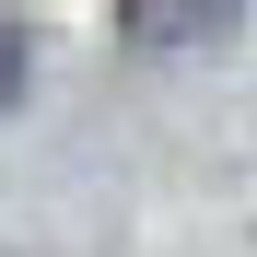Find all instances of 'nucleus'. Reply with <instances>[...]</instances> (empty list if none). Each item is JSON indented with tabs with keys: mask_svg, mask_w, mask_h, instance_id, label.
Segmentation results:
<instances>
[{
	"mask_svg": "<svg viewBox=\"0 0 257 257\" xmlns=\"http://www.w3.org/2000/svg\"><path fill=\"white\" fill-rule=\"evenodd\" d=\"M222 24V0H117V35L128 47H187V35Z\"/></svg>",
	"mask_w": 257,
	"mask_h": 257,
	"instance_id": "1",
	"label": "nucleus"
},
{
	"mask_svg": "<svg viewBox=\"0 0 257 257\" xmlns=\"http://www.w3.org/2000/svg\"><path fill=\"white\" fill-rule=\"evenodd\" d=\"M24 82H35V24L0 12V105H24Z\"/></svg>",
	"mask_w": 257,
	"mask_h": 257,
	"instance_id": "2",
	"label": "nucleus"
}]
</instances>
